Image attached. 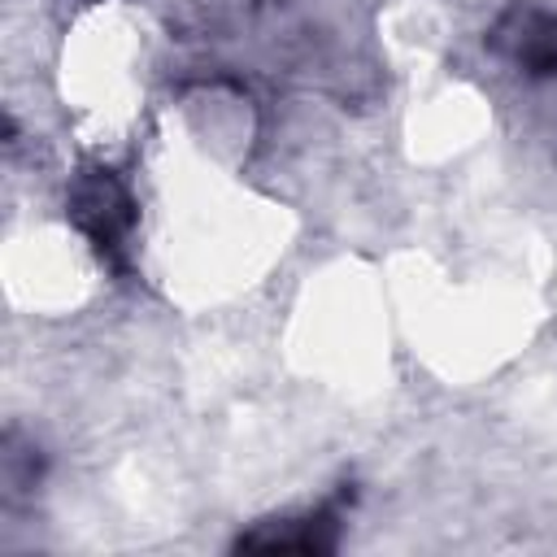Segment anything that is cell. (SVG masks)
<instances>
[{
  "instance_id": "cell-4",
  "label": "cell",
  "mask_w": 557,
  "mask_h": 557,
  "mask_svg": "<svg viewBox=\"0 0 557 557\" xmlns=\"http://www.w3.org/2000/svg\"><path fill=\"white\" fill-rule=\"evenodd\" d=\"M0 466H4V496H9V500L35 492V483H39V474H44V457H39L35 440H26L22 431H9V435H4Z\"/></svg>"
},
{
  "instance_id": "cell-2",
  "label": "cell",
  "mask_w": 557,
  "mask_h": 557,
  "mask_svg": "<svg viewBox=\"0 0 557 557\" xmlns=\"http://www.w3.org/2000/svg\"><path fill=\"white\" fill-rule=\"evenodd\" d=\"M483 44L496 61L527 78H557V9L513 0L492 17Z\"/></svg>"
},
{
  "instance_id": "cell-3",
  "label": "cell",
  "mask_w": 557,
  "mask_h": 557,
  "mask_svg": "<svg viewBox=\"0 0 557 557\" xmlns=\"http://www.w3.org/2000/svg\"><path fill=\"white\" fill-rule=\"evenodd\" d=\"M335 544H339V500L305 513L265 518L252 531L235 535L239 553H331Z\"/></svg>"
},
{
  "instance_id": "cell-1",
  "label": "cell",
  "mask_w": 557,
  "mask_h": 557,
  "mask_svg": "<svg viewBox=\"0 0 557 557\" xmlns=\"http://www.w3.org/2000/svg\"><path fill=\"white\" fill-rule=\"evenodd\" d=\"M65 218L83 231L96 257L113 270H126V248L135 231V196L109 165H83L65 187Z\"/></svg>"
}]
</instances>
